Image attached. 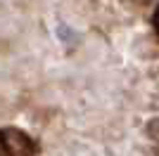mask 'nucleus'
I'll use <instances>...</instances> for the list:
<instances>
[{"label":"nucleus","instance_id":"obj_1","mask_svg":"<svg viewBox=\"0 0 159 156\" xmlns=\"http://www.w3.org/2000/svg\"><path fill=\"white\" fill-rule=\"evenodd\" d=\"M0 149L7 156H33L36 144L31 142V137L26 132H21L17 128H2L0 130Z\"/></svg>","mask_w":159,"mask_h":156},{"label":"nucleus","instance_id":"obj_2","mask_svg":"<svg viewBox=\"0 0 159 156\" xmlns=\"http://www.w3.org/2000/svg\"><path fill=\"white\" fill-rule=\"evenodd\" d=\"M147 132H150V137L159 140V118H154V121H150V123H147Z\"/></svg>","mask_w":159,"mask_h":156},{"label":"nucleus","instance_id":"obj_3","mask_svg":"<svg viewBox=\"0 0 159 156\" xmlns=\"http://www.w3.org/2000/svg\"><path fill=\"white\" fill-rule=\"evenodd\" d=\"M154 28H157V33H159V10L154 12Z\"/></svg>","mask_w":159,"mask_h":156},{"label":"nucleus","instance_id":"obj_4","mask_svg":"<svg viewBox=\"0 0 159 156\" xmlns=\"http://www.w3.org/2000/svg\"><path fill=\"white\" fill-rule=\"evenodd\" d=\"M135 2H147V0H135Z\"/></svg>","mask_w":159,"mask_h":156}]
</instances>
